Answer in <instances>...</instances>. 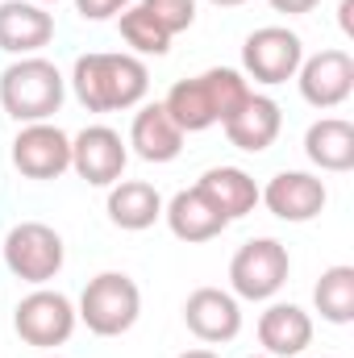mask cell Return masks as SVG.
I'll return each instance as SVG.
<instances>
[{"label":"cell","instance_id":"3","mask_svg":"<svg viewBox=\"0 0 354 358\" xmlns=\"http://www.w3.org/2000/svg\"><path fill=\"white\" fill-rule=\"evenodd\" d=\"M76 313L96 338H121L142 317V287L125 271H100L80 292Z\"/></svg>","mask_w":354,"mask_h":358},{"label":"cell","instance_id":"13","mask_svg":"<svg viewBox=\"0 0 354 358\" xmlns=\"http://www.w3.org/2000/svg\"><path fill=\"white\" fill-rule=\"evenodd\" d=\"M55 38V17L46 13V4L34 0H0V50L4 55H38L42 46H50Z\"/></svg>","mask_w":354,"mask_h":358},{"label":"cell","instance_id":"33","mask_svg":"<svg viewBox=\"0 0 354 358\" xmlns=\"http://www.w3.org/2000/svg\"><path fill=\"white\" fill-rule=\"evenodd\" d=\"M42 358H63V355H42Z\"/></svg>","mask_w":354,"mask_h":358},{"label":"cell","instance_id":"14","mask_svg":"<svg viewBox=\"0 0 354 358\" xmlns=\"http://www.w3.org/2000/svg\"><path fill=\"white\" fill-rule=\"evenodd\" d=\"M183 138L187 134L167 117L163 100H155V104H142L134 113V125H129V142L125 146H134V155L142 163H171V159H179V150H183Z\"/></svg>","mask_w":354,"mask_h":358},{"label":"cell","instance_id":"17","mask_svg":"<svg viewBox=\"0 0 354 358\" xmlns=\"http://www.w3.org/2000/svg\"><path fill=\"white\" fill-rule=\"evenodd\" d=\"M104 208H108V221H113L117 229L142 234V229H150V225L163 217V196H159V187L146 183V179H117V183L108 187Z\"/></svg>","mask_w":354,"mask_h":358},{"label":"cell","instance_id":"24","mask_svg":"<svg viewBox=\"0 0 354 358\" xmlns=\"http://www.w3.org/2000/svg\"><path fill=\"white\" fill-rule=\"evenodd\" d=\"M204 92H208V100H213V113H217V121L225 125L242 104H246V96H250V80L242 76V71H234V67H208L204 76Z\"/></svg>","mask_w":354,"mask_h":358},{"label":"cell","instance_id":"4","mask_svg":"<svg viewBox=\"0 0 354 358\" xmlns=\"http://www.w3.org/2000/svg\"><path fill=\"white\" fill-rule=\"evenodd\" d=\"M76 325H80L76 304H71L63 292H50V287H34V292L21 296L17 308H13V329H17V338H21L25 346H34V350H46V355L59 350V346H67L71 334H76Z\"/></svg>","mask_w":354,"mask_h":358},{"label":"cell","instance_id":"22","mask_svg":"<svg viewBox=\"0 0 354 358\" xmlns=\"http://www.w3.org/2000/svg\"><path fill=\"white\" fill-rule=\"evenodd\" d=\"M313 304L321 313V321L330 325H351L354 321V267L338 263V267H325L317 287H313Z\"/></svg>","mask_w":354,"mask_h":358},{"label":"cell","instance_id":"8","mask_svg":"<svg viewBox=\"0 0 354 358\" xmlns=\"http://www.w3.org/2000/svg\"><path fill=\"white\" fill-rule=\"evenodd\" d=\"M13 167L25 179H59L71 171V138L55 121H34L21 125L13 138Z\"/></svg>","mask_w":354,"mask_h":358},{"label":"cell","instance_id":"19","mask_svg":"<svg viewBox=\"0 0 354 358\" xmlns=\"http://www.w3.org/2000/svg\"><path fill=\"white\" fill-rule=\"evenodd\" d=\"M304 155L321 171H334V176L351 171L354 167V125L346 117H321V121H313L309 134H304Z\"/></svg>","mask_w":354,"mask_h":358},{"label":"cell","instance_id":"5","mask_svg":"<svg viewBox=\"0 0 354 358\" xmlns=\"http://www.w3.org/2000/svg\"><path fill=\"white\" fill-rule=\"evenodd\" d=\"M0 255H4V263H8V271L17 279H25L34 287H46L63 271V263H67V246H63V238L46 221L13 225L8 238L0 242Z\"/></svg>","mask_w":354,"mask_h":358},{"label":"cell","instance_id":"6","mask_svg":"<svg viewBox=\"0 0 354 358\" xmlns=\"http://www.w3.org/2000/svg\"><path fill=\"white\" fill-rule=\"evenodd\" d=\"M300 63H304V42L288 25H263L242 42V76L255 84H267V88L288 84L296 80Z\"/></svg>","mask_w":354,"mask_h":358},{"label":"cell","instance_id":"29","mask_svg":"<svg viewBox=\"0 0 354 358\" xmlns=\"http://www.w3.org/2000/svg\"><path fill=\"white\" fill-rule=\"evenodd\" d=\"M176 358H221V355H213V350H204V346H196V350H183V355Z\"/></svg>","mask_w":354,"mask_h":358},{"label":"cell","instance_id":"15","mask_svg":"<svg viewBox=\"0 0 354 358\" xmlns=\"http://www.w3.org/2000/svg\"><path fill=\"white\" fill-rule=\"evenodd\" d=\"M259 346L271 358H296L313 346V317L300 304H267L259 317Z\"/></svg>","mask_w":354,"mask_h":358},{"label":"cell","instance_id":"20","mask_svg":"<svg viewBox=\"0 0 354 358\" xmlns=\"http://www.w3.org/2000/svg\"><path fill=\"white\" fill-rule=\"evenodd\" d=\"M196 187L204 192V200L225 221H238V217L255 213V204H259V183L246 176L242 167H208Z\"/></svg>","mask_w":354,"mask_h":358},{"label":"cell","instance_id":"25","mask_svg":"<svg viewBox=\"0 0 354 358\" xmlns=\"http://www.w3.org/2000/svg\"><path fill=\"white\" fill-rule=\"evenodd\" d=\"M171 38L183 34V29H192V21H196V0H138Z\"/></svg>","mask_w":354,"mask_h":358},{"label":"cell","instance_id":"12","mask_svg":"<svg viewBox=\"0 0 354 358\" xmlns=\"http://www.w3.org/2000/svg\"><path fill=\"white\" fill-rule=\"evenodd\" d=\"M259 200L271 208V217L292 221V225H304V221L321 217L330 192H325L321 179L309 176V171H279V176H271L267 187H259Z\"/></svg>","mask_w":354,"mask_h":358},{"label":"cell","instance_id":"32","mask_svg":"<svg viewBox=\"0 0 354 358\" xmlns=\"http://www.w3.org/2000/svg\"><path fill=\"white\" fill-rule=\"evenodd\" d=\"M246 358H271V355H246Z\"/></svg>","mask_w":354,"mask_h":358},{"label":"cell","instance_id":"27","mask_svg":"<svg viewBox=\"0 0 354 358\" xmlns=\"http://www.w3.org/2000/svg\"><path fill=\"white\" fill-rule=\"evenodd\" d=\"M275 13H288V17H304V13H313L321 0H267Z\"/></svg>","mask_w":354,"mask_h":358},{"label":"cell","instance_id":"2","mask_svg":"<svg viewBox=\"0 0 354 358\" xmlns=\"http://www.w3.org/2000/svg\"><path fill=\"white\" fill-rule=\"evenodd\" d=\"M63 100H67V80L42 55H25L0 71V108L17 125L50 121L63 108Z\"/></svg>","mask_w":354,"mask_h":358},{"label":"cell","instance_id":"18","mask_svg":"<svg viewBox=\"0 0 354 358\" xmlns=\"http://www.w3.org/2000/svg\"><path fill=\"white\" fill-rule=\"evenodd\" d=\"M163 217H167V229L176 234L179 242H213L217 234H225V217L204 200L200 187H183L176 192L167 204H163Z\"/></svg>","mask_w":354,"mask_h":358},{"label":"cell","instance_id":"7","mask_svg":"<svg viewBox=\"0 0 354 358\" xmlns=\"http://www.w3.org/2000/svg\"><path fill=\"white\" fill-rule=\"evenodd\" d=\"M288 271H292V259H288L283 242L250 238L229 259V287H234L238 300H271L288 283Z\"/></svg>","mask_w":354,"mask_h":358},{"label":"cell","instance_id":"21","mask_svg":"<svg viewBox=\"0 0 354 358\" xmlns=\"http://www.w3.org/2000/svg\"><path fill=\"white\" fill-rule=\"evenodd\" d=\"M163 108H167V117L176 121L183 134H200V129L217 125L213 100H208V92H204V80H200V76H192V80H179V84H171L167 100H163Z\"/></svg>","mask_w":354,"mask_h":358},{"label":"cell","instance_id":"11","mask_svg":"<svg viewBox=\"0 0 354 358\" xmlns=\"http://www.w3.org/2000/svg\"><path fill=\"white\" fill-rule=\"evenodd\" d=\"M183 325L208 342V346H221V342H234L242 334V304L234 292L225 287H196L187 300H183Z\"/></svg>","mask_w":354,"mask_h":358},{"label":"cell","instance_id":"23","mask_svg":"<svg viewBox=\"0 0 354 358\" xmlns=\"http://www.w3.org/2000/svg\"><path fill=\"white\" fill-rule=\"evenodd\" d=\"M117 21H121V38H125V46H129L134 55H155V59H159V55L171 50V34L150 17L142 4H129Z\"/></svg>","mask_w":354,"mask_h":358},{"label":"cell","instance_id":"30","mask_svg":"<svg viewBox=\"0 0 354 358\" xmlns=\"http://www.w3.org/2000/svg\"><path fill=\"white\" fill-rule=\"evenodd\" d=\"M208 4H217V8H238V4H246V0H208Z\"/></svg>","mask_w":354,"mask_h":358},{"label":"cell","instance_id":"28","mask_svg":"<svg viewBox=\"0 0 354 358\" xmlns=\"http://www.w3.org/2000/svg\"><path fill=\"white\" fill-rule=\"evenodd\" d=\"M338 25H342L346 38H354V0H342L338 4Z\"/></svg>","mask_w":354,"mask_h":358},{"label":"cell","instance_id":"10","mask_svg":"<svg viewBox=\"0 0 354 358\" xmlns=\"http://www.w3.org/2000/svg\"><path fill=\"white\" fill-rule=\"evenodd\" d=\"M296 84H300V96L304 104L313 108H338L346 104L354 92V59L346 50H317L300 63L296 71Z\"/></svg>","mask_w":354,"mask_h":358},{"label":"cell","instance_id":"26","mask_svg":"<svg viewBox=\"0 0 354 358\" xmlns=\"http://www.w3.org/2000/svg\"><path fill=\"white\" fill-rule=\"evenodd\" d=\"M129 4H134V0H76V13H80L84 21H113V17H121Z\"/></svg>","mask_w":354,"mask_h":358},{"label":"cell","instance_id":"16","mask_svg":"<svg viewBox=\"0 0 354 358\" xmlns=\"http://www.w3.org/2000/svg\"><path fill=\"white\" fill-rule=\"evenodd\" d=\"M221 129H225L229 146H238V150H246V155H259V150H267V146L279 138V129H283V113H279V104H275L271 96L250 92L246 104H242Z\"/></svg>","mask_w":354,"mask_h":358},{"label":"cell","instance_id":"9","mask_svg":"<svg viewBox=\"0 0 354 358\" xmlns=\"http://www.w3.org/2000/svg\"><path fill=\"white\" fill-rule=\"evenodd\" d=\"M125 163H129V146L113 125H88L71 138V171L92 187H113L125 176Z\"/></svg>","mask_w":354,"mask_h":358},{"label":"cell","instance_id":"31","mask_svg":"<svg viewBox=\"0 0 354 358\" xmlns=\"http://www.w3.org/2000/svg\"><path fill=\"white\" fill-rule=\"evenodd\" d=\"M34 4H55V0H34Z\"/></svg>","mask_w":354,"mask_h":358},{"label":"cell","instance_id":"1","mask_svg":"<svg viewBox=\"0 0 354 358\" xmlns=\"http://www.w3.org/2000/svg\"><path fill=\"white\" fill-rule=\"evenodd\" d=\"M150 88V71L138 55H108L92 50L71 67V92L88 113H125L138 108Z\"/></svg>","mask_w":354,"mask_h":358}]
</instances>
